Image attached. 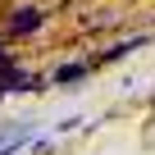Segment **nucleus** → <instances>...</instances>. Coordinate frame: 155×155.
Segmentation results:
<instances>
[{
  "label": "nucleus",
  "instance_id": "1",
  "mask_svg": "<svg viewBox=\"0 0 155 155\" xmlns=\"http://www.w3.org/2000/svg\"><path fill=\"white\" fill-rule=\"evenodd\" d=\"M41 23H46V14H41L37 5H23V9H14V18L5 23V32H9V37H28V32H37Z\"/></svg>",
  "mask_w": 155,
  "mask_h": 155
},
{
  "label": "nucleus",
  "instance_id": "2",
  "mask_svg": "<svg viewBox=\"0 0 155 155\" xmlns=\"http://www.w3.org/2000/svg\"><path fill=\"white\" fill-rule=\"evenodd\" d=\"M87 73H91V64H59L50 82H55V87H73V82H82Z\"/></svg>",
  "mask_w": 155,
  "mask_h": 155
},
{
  "label": "nucleus",
  "instance_id": "3",
  "mask_svg": "<svg viewBox=\"0 0 155 155\" xmlns=\"http://www.w3.org/2000/svg\"><path fill=\"white\" fill-rule=\"evenodd\" d=\"M5 68H14V55H9L5 46H0V73H5Z\"/></svg>",
  "mask_w": 155,
  "mask_h": 155
}]
</instances>
